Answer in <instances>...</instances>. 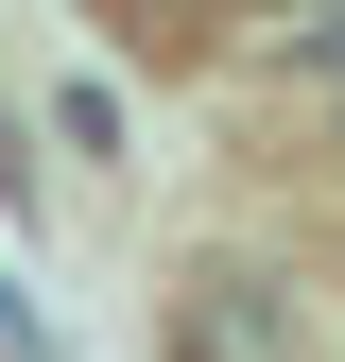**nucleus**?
Returning <instances> with one entry per match:
<instances>
[{"mask_svg":"<svg viewBox=\"0 0 345 362\" xmlns=\"http://www.w3.org/2000/svg\"><path fill=\"white\" fill-rule=\"evenodd\" d=\"M172 362H311V310H293V276L207 259V276L172 293Z\"/></svg>","mask_w":345,"mask_h":362,"instance_id":"obj_1","label":"nucleus"},{"mask_svg":"<svg viewBox=\"0 0 345 362\" xmlns=\"http://www.w3.org/2000/svg\"><path fill=\"white\" fill-rule=\"evenodd\" d=\"M293 52H311V69L345 86V0H311V18H293Z\"/></svg>","mask_w":345,"mask_h":362,"instance_id":"obj_2","label":"nucleus"},{"mask_svg":"<svg viewBox=\"0 0 345 362\" xmlns=\"http://www.w3.org/2000/svg\"><path fill=\"white\" fill-rule=\"evenodd\" d=\"M242 18H311V0H242Z\"/></svg>","mask_w":345,"mask_h":362,"instance_id":"obj_3","label":"nucleus"}]
</instances>
